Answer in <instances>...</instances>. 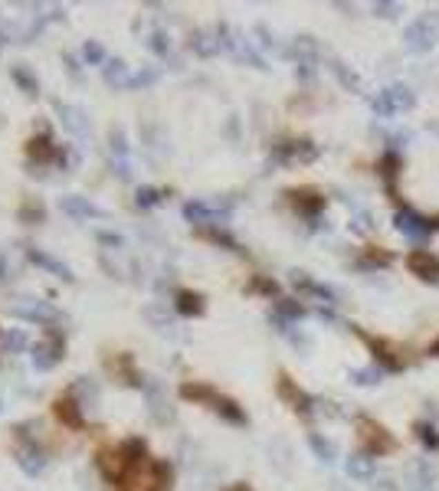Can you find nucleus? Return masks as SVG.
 Instances as JSON below:
<instances>
[{
    "instance_id": "nucleus-5",
    "label": "nucleus",
    "mask_w": 439,
    "mask_h": 491,
    "mask_svg": "<svg viewBox=\"0 0 439 491\" xmlns=\"http://www.w3.org/2000/svg\"><path fill=\"white\" fill-rule=\"evenodd\" d=\"M439 30L433 23V17H416L413 23L407 26V50L410 52H429L436 46Z\"/></svg>"
},
{
    "instance_id": "nucleus-13",
    "label": "nucleus",
    "mask_w": 439,
    "mask_h": 491,
    "mask_svg": "<svg viewBox=\"0 0 439 491\" xmlns=\"http://www.w3.org/2000/svg\"><path fill=\"white\" fill-rule=\"evenodd\" d=\"M380 177H384V184H387V190H390V197L397 200V177H400V167H403V157L397 151H387L384 157H380Z\"/></svg>"
},
{
    "instance_id": "nucleus-12",
    "label": "nucleus",
    "mask_w": 439,
    "mask_h": 491,
    "mask_svg": "<svg viewBox=\"0 0 439 491\" xmlns=\"http://www.w3.org/2000/svg\"><path fill=\"white\" fill-rule=\"evenodd\" d=\"M10 315L24 318V321H37V325H56V308H50V305H17V308H10Z\"/></svg>"
},
{
    "instance_id": "nucleus-28",
    "label": "nucleus",
    "mask_w": 439,
    "mask_h": 491,
    "mask_svg": "<svg viewBox=\"0 0 439 491\" xmlns=\"http://www.w3.org/2000/svg\"><path fill=\"white\" fill-rule=\"evenodd\" d=\"M308 445L315 449V455H318L321 462H335V445H331L325 436H318V432H308Z\"/></svg>"
},
{
    "instance_id": "nucleus-16",
    "label": "nucleus",
    "mask_w": 439,
    "mask_h": 491,
    "mask_svg": "<svg viewBox=\"0 0 439 491\" xmlns=\"http://www.w3.org/2000/svg\"><path fill=\"white\" fill-rule=\"evenodd\" d=\"M59 206H63V213L75 216V220H88V216H102L95 206L88 200H82V197H75V193H69V197H63L59 200Z\"/></svg>"
},
{
    "instance_id": "nucleus-37",
    "label": "nucleus",
    "mask_w": 439,
    "mask_h": 491,
    "mask_svg": "<svg viewBox=\"0 0 439 491\" xmlns=\"http://www.w3.org/2000/svg\"><path fill=\"white\" fill-rule=\"evenodd\" d=\"M151 82H158V69H144V73H138V76H131V88L151 86Z\"/></svg>"
},
{
    "instance_id": "nucleus-18",
    "label": "nucleus",
    "mask_w": 439,
    "mask_h": 491,
    "mask_svg": "<svg viewBox=\"0 0 439 491\" xmlns=\"http://www.w3.org/2000/svg\"><path fill=\"white\" fill-rule=\"evenodd\" d=\"M56 112L63 115V125L69 128L73 135H86V131H88L86 115L79 112V108H73V105H63V102H56Z\"/></svg>"
},
{
    "instance_id": "nucleus-44",
    "label": "nucleus",
    "mask_w": 439,
    "mask_h": 491,
    "mask_svg": "<svg viewBox=\"0 0 439 491\" xmlns=\"http://www.w3.org/2000/svg\"><path fill=\"white\" fill-rule=\"evenodd\" d=\"M429 131H436L439 135V122H429Z\"/></svg>"
},
{
    "instance_id": "nucleus-1",
    "label": "nucleus",
    "mask_w": 439,
    "mask_h": 491,
    "mask_svg": "<svg viewBox=\"0 0 439 491\" xmlns=\"http://www.w3.org/2000/svg\"><path fill=\"white\" fill-rule=\"evenodd\" d=\"M180 396H184V400H194V403H207L214 413H220L226 423H233V426H246V413H243L230 396H220L210 383H180Z\"/></svg>"
},
{
    "instance_id": "nucleus-24",
    "label": "nucleus",
    "mask_w": 439,
    "mask_h": 491,
    "mask_svg": "<svg viewBox=\"0 0 439 491\" xmlns=\"http://www.w3.org/2000/svg\"><path fill=\"white\" fill-rule=\"evenodd\" d=\"M105 82L115 88H131V76H128V66L122 59H115V63L105 66Z\"/></svg>"
},
{
    "instance_id": "nucleus-21",
    "label": "nucleus",
    "mask_w": 439,
    "mask_h": 491,
    "mask_svg": "<svg viewBox=\"0 0 439 491\" xmlns=\"http://www.w3.org/2000/svg\"><path fill=\"white\" fill-rule=\"evenodd\" d=\"M17 462H20V468H24L26 475H39L43 465H46V462H43V452L33 449V445H24V449L17 452Z\"/></svg>"
},
{
    "instance_id": "nucleus-30",
    "label": "nucleus",
    "mask_w": 439,
    "mask_h": 491,
    "mask_svg": "<svg viewBox=\"0 0 439 491\" xmlns=\"http://www.w3.org/2000/svg\"><path fill=\"white\" fill-rule=\"evenodd\" d=\"M246 289H250V291H259V295H269V298H272V295H279V285L272 282V278H265V276H252Z\"/></svg>"
},
{
    "instance_id": "nucleus-2",
    "label": "nucleus",
    "mask_w": 439,
    "mask_h": 491,
    "mask_svg": "<svg viewBox=\"0 0 439 491\" xmlns=\"http://www.w3.org/2000/svg\"><path fill=\"white\" fill-rule=\"evenodd\" d=\"M357 436H361V445H364V452L371 455V459H377V455H387L397 449V439L390 436L387 429L380 426V423H374V419H357Z\"/></svg>"
},
{
    "instance_id": "nucleus-39",
    "label": "nucleus",
    "mask_w": 439,
    "mask_h": 491,
    "mask_svg": "<svg viewBox=\"0 0 439 491\" xmlns=\"http://www.w3.org/2000/svg\"><path fill=\"white\" fill-rule=\"evenodd\" d=\"M148 46H151L154 52H161V56H167V50H171V43H164V33H154Z\"/></svg>"
},
{
    "instance_id": "nucleus-23",
    "label": "nucleus",
    "mask_w": 439,
    "mask_h": 491,
    "mask_svg": "<svg viewBox=\"0 0 439 491\" xmlns=\"http://www.w3.org/2000/svg\"><path fill=\"white\" fill-rule=\"evenodd\" d=\"M348 475H354V479H371V475H374V459L367 452H354L351 459H348Z\"/></svg>"
},
{
    "instance_id": "nucleus-19",
    "label": "nucleus",
    "mask_w": 439,
    "mask_h": 491,
    "mask_svg": "<svg viewBox=\"0 0 439 491\" xmlns=\"http://www.w3.org/2000/svg\"><path fill=\"white\" fill-rule=\"evenodd\" d=\"M26 256H30V262H37V265H43V269H50L53 276H59V278H66V282H73V272H69V265L56 262L53 256H46V252H39V249H30Z\"/></svg>"
},
{
    "instance_id": "nucleus-11",
    "label": "nucleus",
    "mask_w": 439,
    "mask_h": 491,
    "mask_svg": "<svg viewBox=\"0 0 439 491\" xmlns=\"http://www.w3.org/2000/svg\"><path fill=\"white\" fill-rule=\"evenodd\" d=\"M276 157L282 164H308L318 157V148L312 141H286V144H276Z\"/></svg>"
},
{
    "instance_id": "nucleus-3",
    "label": "nucleus",
    "mask_w": 439,
    "mask_h": 491,
    "mask_svg": "<svg viewBox=\"0 0 439 491\" xmlns=\"http://www.w3.org/2000/svg\"><path fill=\"white\" fill-rule=\"evenodd\" d=\"M413 105H416V95L410 92V88H407V86H390V88H384V92L374 99V112L384 115V118H390V115L410 112Z\"/></svg>"
},
{
    "instance_id": "nucleus-38",
    "label": "nucleus",
    "mask_w": 439,
    "mask_h": 491,
    "mask_svg": "<svg viewBox=\"0 0 439 491\" xmlns=\"http://www.w3.org/2000/svg\"><path fill=\"white\" fill-rule=\"evenodd\" d=\"M374 10H377V17H390L393 20L400 13V3H374Z\"/></svg>"
},
{
    "instance_id": "nucleus-25",
    "label": "nucleus",
    "mask_w": 439,
    "mask_h": 491,
    "mask_svg": "<svg viewBox=\"0 0 439 491\" xmlns=\"http://www.w3.org/2000/svg\"><path fill=\"white\" fill-rule=\"evenodd\" d=\"M203 240H210V242H216V246H223V249H230V252H243L239 249V242L230 236V233H223V229H216V227H203V229H197Z\"/></svg>"
},
{
    "instance_id": "nucleus-36",
    "label": "nucleus",
    "mask_w": 439,
    "mask_h": 491,
    "mask_svg": "<svg viewBox=\"0 0 439 491\" xmlns=\"http://www.w3.org/2000/svg\"><path fill=\"white\" fill-rule=\"evenodd\" d=\"M351 377H354V383H377V377H380V367H371V370H354Z\"/></svg>"
},
{
    "instance_id": "nucleus-31",
    "label": "nucleus",
    "mask_w": 439,
    "mask_h": 491,
    "mask_svg": "<svg viewBox=\"0 0 439 491\" xmlns=\"http://www.w3.org/2000/svg\"><path fill=\"white\" fill-rule=\"evenodd\" d=\"M167 193V190H161V187H138V206H154V203H161V197Z\"/></svg>"
},
{
    "instance_id": "nucleus-4",
    "label": "nucleus",
    "mask_w": 439,
    "mask_h": 491,
    "mask_svg": "<svg viewBox=\"0 0 439 491\" xmlns=\"http://www.w3.org/2000/svg\"><path fill=\"white\" fill-rule=\"evenodd\" d=\"M354 334H357V338H361V340L367 344V347H371V354H374L377 367H384V374H400L403 367H407V360L393 354V347H390L387 340L374 338V334H367V331H361V327H354Z\"/></svg>"
},
{
    "instance_id": "nucleus-29",
    "label": "nucleus",
    "mask_w": 439,
    "mask_h": 491,
    "mask_svg": "<svg viewBox=\"0 0 439 491\" xmlns=\"http://www.w3.org/2000/svg\"><path fill=\"white\" fill-rule=\"evenodd\" d=\"M10 76L20 82V88H24L26 95H37V92H39V82L30 76V73H26L24 66H10Z\"/></svg>"
},
{
    "instance_id": "nucleus-43",
    "label": "nucleus",
    "mask_w": 439,
    "mask_h": 491,
    "mask_svg": "<svg viewBox=\"0 0 439 491\" xmlns=\"http://www.w3.org/2000/svg\"><path fill=\"white\" fill-rule=\"evenodd\" d=\"M429 354H433V357H439V338L433 340V344H429Z\"/></svg>"
},
{
    "instance_id": "nucleus-15",
    "label": "nucleus",
    "mask_w": 439,
    "mask_h": 491,
    "mask_svg": "<svg viewBox=\"0 0 439 491\" xmlns=\"http://www.w3.org/2000/svg\"><path fill=\"white\" fill-rule=\"evenodd\" d=\"M56 416L73 429H82V423H86V419H82V406L75 403L73 396H59V400H56Z\"/></svg>"
},
{
    "instance_id": "nucleus-45",
    "label": "nucleus",
    "mask_w": 439,
    "mask_h": 491,
    "mask_svg": "<svg viewBox=\"0 0 439 491\" xmlns=\"http://www.w3.org/2000/svg\"><path fill=\"white\" fill-rule=\"evenodd\" d=\"M236 491H246V488H236Z\"/></svg>"
},
{
    "instance_id": "nucleus-7",
    "label": "nucleus",
    "mask_w": 439,
    "mask_h": 491,
    "mask_svg": "<svg viewBox=\"0 0 439 491\" xmlns=\"http://www.w3.org/2000/svg\"><path fill=\"white\" fill-rule=\"evenodd\" d=\"M63 334L56 331V327H50L46 331V340H39L37 347H33V367L37 370H50V367H56V360L63 357Z\"/></svg>"
},
{
    "instance_id": "nucleus-27",
    "label": "nucleus",
    "mask_w": 439,
    "mask_h": 491,
    "mask_svg": "<svg viewBox=\"0 0 439 491\" xmlns=\"http://www.w3.org/2000/svg\"><path fill=\"white\" fill-rule=\"evenodd\" d=\"M413 429H416V439L423 442L429 452H436V449H439V432H436V426H433V423H423V419H420V423H416Z\"/></svg>"
},
{
    "instance_id": "nucleus-14",
    "label": "nucleus",
    "mask_w": 439,
    "mask_h": 491,
    "mask_svg": "<svg viewBox=\"0 0 439 491\" xmlns=\"http://www.w3.org/2000/svg\"><path fill=\"white\" fill-rule=\"evenodd\" d=\"M56 151H59V148H53V141H50V135H46V131H43L39 138L26 141V154H30L33 161H39V164L56 161Z\"/></svg>"
},
{
    "instance_id": "nucleus-33",
    "label": "nucleus",
    "mask_w": 439,
    "mask_h": 491,
    "mask_svg": "<svg viewBox=\"0 0 439 491\" xmlns=\"http://www.w3.org/2000/svg\"><path fill=\"white\" fill-rule=\"evenodd\" d=\"M331 69H335V76H338L348 88H354V92L361 88V79L354 76V73H348V66H344V63H338V59H335V63H331Z\"/></svg>"
},
{
    "instance_id": "nucleus-10",
    "label": "nucleus",
    "mask_w": 439,
    "mask_h": 491,
    "mask_svg": "<svg viewBox=\"0 0 439 491\" xmlns=\"http://www.w3.org/2000/svg\"><path fill=\"white\" fill-rule=\"evenodd\" d=\"M279 396L286 400V403L295 410V413H301V416H312V396L308 393H301L299 387H295V380L292 377H286V374H279Z\"/></svg>"
},
{
    "instance_id": "nucleus-6",
    "label": "nucleus",
    "mask_w": 439,
    "mask_h": 491,
    "mask_svg": "<svg viewBox=\"0 0 439 491\" xmlns=\"http://www.w3.org/2000/svg\"><path fill=\"white\" fill-rule=\"evenodd\" d=\"M393 223H397V229H400L407 240H413V242H423L429 233H433V220L420 216L416 210H410V206H400L397 216H393Z\"/></svg>"
},
{
    "instance_id": "nucleus-8",
    "label": "nucleus",
    "mask_w": 439,
    "mask_h": 491,
    "mask_svg": "<svg viewBox=\"0 0 439 491\" xmlns=\"http://www.w3.org/2000/svg\"><path fill=\"white\" fill-rule=\"evenodd\" d=\"M407 269H410L413 276H420L423 282H439V259H436V252L413 249L410 256H407Z\"/></svg>"
},
{
    "instance_id": "nucleus-20",
    "label": "nucleus",
    "mask_w": 439,
    "mask_h": 491,
    "mask_svg": "<svg viewBox=\"0 0 439 491\" xmlns=\"http://www.w3.org/2000/svg\"><path fill=\"white\" fill-rule=\"evenodd\" d=\"M393 262V256L384 249H377V246H364L361 249V256H357V265L361 269H384V265Z\"/></svg>"
},
{
    "instance_id": "nucleus-32",
    "label": "nucleus",
    "mask_w": 439,
    "mask_h": 491,
    "mask_svg": "<svg viewBox=\"0 0 439 491\" xmlns=\"http://www.w3.org/2000/svg\"><path fill=\"white\" fill-rule=\"evenodd\" d=\"M194 50L200 52V56H214V52L220 50V39H210L207 33H197V37H194Z\"/></svg>"
},
{
    "instance_id": "nucleus-41",
    "label": "nucleus",
    "mask_w": 439,
    "mask_h": 491,
    "mask_svg": "<svg viewBox=\"0 0 439 491\" xmlns=\"http://www.w3.org/2000/svg\"><path fill=\"white\" fill-rule=\"evenodd\" d=\"M99 240L105 246H122V236H112V233H99Z\"/></svg>"
},
{
    "instance_id": "nucleus-35",
    "label": "nucleus",
    "mask_w": 439,
    "mask_h": 491,
    "mask_svg": "<svg viewBox=\"0 0 439 491\" xmlns=\"http://www.w3.org/2000/svg\"><path fill=\"white\" fill-rule=\"evenodd\" d=\"M3 347H7V351H24V347H26V334H24V331H10V334L3 338Z\"/></svg>"
},
{
    "instance_id": "nucleus-40",
    "label": "nucleus",
    "mask_w": 439,
    "mask_h": 491,
    "mask_svg": "<svg viewBox=\"0 0 439 491\" xmlns=\"http://www.w3.org/2000/svg\"><path fill=\"white\" fill-rule=\"evenodd\" d=\"M33 216L43 220V206H39V203H26L24 210H20V220H33Z\"/></svg>"
},
{
    "instance_id": "nucleus-17",
    "label": "nucleus",
    "mask_w": 439,
    "mask_h": 491,
    "mask_svg": "<svg viewBox=\"0 0 439 491\" xmlns=\"http://www.w3.org/2000/svg\"><path fill=\"white\" fill-rule=\"evenodd\" d=\"M292 282H295V285H299L301 291H308V295H315V298H321V302H331V305L338 302V295H335V291L325 289V285H318L315 278L301 276V272H292Z\"/></svg>"
},
{
    "instance_id": "nucleus-9",
    "label": "nucleus",
    "mask_w": 439,
    "mask_h": 491,
    "mask_svg": "<svg viewBox=\"0 0 439 491\" xmlns=\"http://www.w3.org/2000/svg\"><path fill=\"white\" fill-rule=\"evenodd\" d=\"M286 197H289V200L295 203V210H299L301 216H308V220H315V216L325 210V197L315 187H295V190H289Z\"/></svg>"
},
{
    "instance_id": "nucleus-42",
    "label": "nucleus",
    "mask_w": 439,
    "mask_h": 491,
    "mask_svg": "<svg viewBox=\"0 0 439 491\" xmlns=\"http://www.w3.org/2000/svg\"><path fill=\"white\" fill-rule=\"evenodd\" d=\"M377 491H397V488H393V481H380V485H377Z\"/></svg>"
},
{
    "instance_id": "nucleus-22",
    "label": "nucleus",
    "mask_w": 439,
    "mask_h": 491,
    "mask_svg": "<svg viewBox=\"0 0 439 491\" xmlns=\"http://www.w3.org/2000/svg\"><path fill=\"white\" fill-rule=\"evenodd\" d=\"M177 311L180 315H187V318H194V315H203V298L197 295V291H177Z\"/></svg>"
},
{
    "instance_id": "nucleus-34",
    "label": "nucleus",
    "mask_w": 439,
    "mask_h": 491,
    "mask_svg": "<svg viewBox=\"0 0 439 491\" xmlns=\"http://www.w3.org/2000/svg\"><path fill=\"white\" fill-rule=\"evenodd\" d=\"M82 59L92 66H99V63H105V50H102L99 43H86V46H82Z\"/></svg>"
},
{
    "instance_id": "nucleus-26",
    "label": "nucleus",
    "mask_w": 439,
    "mask_h": 491,
    "mask_svg": "<svg viewBox=\"0 0 439 491\" xmlns=\"http://www.w3.org/2000/svg\"><path fill=\"white\" fill-rule=\"evenodd\" d=\"M301 315H305V305H299L295 298H279L276 302V318H282V321H295Z\"/></svg>"
}]
</instances>
